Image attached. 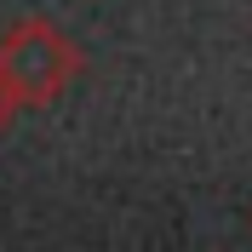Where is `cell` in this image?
I'll return each instance as SVG.
<instances>
[{
  "label": "cell",
  "mask_w": 252,
  "mask_h": 252,
  "mask_svg": "<svg viewBox=\"0 0 252 252\" xmlns=\"http://www.w3.org/2000/svg\"><path fill=\"white\" fill-rule=\"evenodd\" d=\"M0 69L12 75L23 103H58L69 92V80L80 75V46L52 23V17H17L0 34Z\"/></svg>",
  "instance_id": "cell-1"
},
{
  "label": "cell",
  "mask_w": 252,
  "mask_h": 252,
  "mask_svg": "<svg viewBox=\"0 0 252 252\" xmlns=\"http://www.w3.org/2000/svg\"><path fill=\"white\" fill-rule=\"evenodd\" d=\"M17 115H23V92H17V86H12V75L0 69V132H6Z\"/></svg>",
  "instance_id": "cell-2"
}]
</instances>
